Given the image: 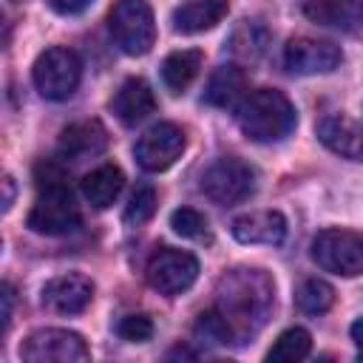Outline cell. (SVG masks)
I'll use <instances>...</instances> for the list:
<instances>
[{
	"label": "cell",
	"instance_id": "1",
	"mask_svg": "<svg viewBox=\"0 0 363 363\" xmlns=\"http://www.w3.org/2000/svg\"><path fill=\"white\" fill-rule=\"evenodd\" d=\"M275 284L264 269H230L216 286V312L230 326L235 343L252 337L269 318Z\"/></svg>",
	"mask_w": 363,
	"mask_h": 363
},
{
	"label": "cell",
	"instance_id": "2",
	"mask_svg": "<svg viewBox=\"0 0 363 363\" xmlns=\"http://www.w3.org/2000/svg\"><path fill=\"white\" fill-rule=\"evenodd\" d=\"M295 105L284 91L275 88H258L238 105V128L250 142H281L295 130Z\"/></svg>",
	"mask_w": 363,
	"mask_h": 363
},
{
	"label": "cell",
	"instance_id": "3",
	"mask_svg": "<svg viewBox=\"0 0 363 363\" xmlns=\"http://www.w3.org/2000/svg\"><path fill=\"white\" fill-rule=\"evenodd\" d=\"M37 190H40V196H37V201L31 204V210L26 216V224H28L31 233H40V235H68V233L79 230L82 216H79V207L74 201L68 179L37 184Z\"/></svg>",
	"mask_w": 363,
	"mask_h": 363
},
{
	"label": "cell",
	"instance_id": "4",
	"mask_svg": "<svg viewBox=\"0 0 363 363\" xmlns=\"http://www.w3.org/2000/svg\"><path fill=\"white\" fill-rule=\"evenodd\" d=\"M31 79L34 88L40 91L43 99L51 102H65L74 96V91L79 88L82 79V62L71 48L62 45H51L45 48L31 68Z\"/></svg>",
	"mask_w": 363,
	"mask_h": 363
},
{
	"label": "cell",
	"instance_id": "5",
	"mask_svg": "<svg viewBox=\"0 0 363 363\" xmlns=\"http://www.w3.org/2000/svg\"><path fill=\"white\" fill-rule=\"evenodd\" d=\"M108 23L119 51L128 57H142L156 43V20L147 0H116Z\"/></svg>",
	"mask_w": 363,
	"mask_h": 363
},
{
	"label": "cell",
	"instance_id": "6",
	"mask_svg": "<svg viewBox=\"0 0 363 363\" xmlns=\"http://www.w3.org/2000/svg\"><path fill=\"white\" fill-rule=\"evenodd\" d=\"M312 261L340 278L363 275V235L343 227H326L312 238Z\"/></svg>",
	"mask_w": 363,
	"mask_h": 363
},
{
	"label": "cell",
	"instance_id": "7",
	"mask_svg": "<svg viewBox=\"0 0 363 363\" xmlns=\"http://www.w3.org/2000/svg\"><path fill=\"white\" fill-rule=\"evenodd\" d=\"M201 190L207 193V199H213L221 207L238 204V201L252 196V190H255V170L247 162L235 159V156L216 159L204 170V176H201Z\"/></svg>",
	"mask_w": 363,
	"mask_h": 363
},
{
	"label": "cell",
	"instance_id": "8",
	"mask_svg": "<svg viewBox=\"0 0 363 363\" xmlns=\"http://www.w3.org/2000/svg\"><path fill=\"white\" fill-rule=\"evenodd\" d=\"M20 357L28 363H82L91 357L82 335L71 329H37L20 346Z\"/></svg>",
	"mask_w": 363,
	"mask_h": 363
},
{
	"label": "cell",
	"instance_id": "9",
	"mask_svg": "<svg viewBox=\"0 0 363 363\" xmlns=\"http://www.w3.org/2000/svg\"><path fill=\"white\" fill-rule=\"evenodd\" d=\"M147 284L150 289H156L159 295H182L187 292L196 278H199V261L193 252H184V250H173V247H164L159 250L150 261H147Z\"/></svg>",
	"mask_w": 363,
	"mask_h": 363
},
{
	"label": "cell",
	"instance_id": "10",
	"mask_svg": "<svg viewBox=\"0 0 363 363\" xmlns=\"http://www.w3.org/2000/svg\"><path fill=\"white\" fill-rule=\"evenodd\" d=\"M182 153H184V130L173 122H159L147 128L133 147L139 167L147 173H162L173 167L176 159H182Z\"/></svg>",
	"mask_w": 363,
	"mask_h": 363
},
{
	"label": "cell",
	"instance_id": "11",
	"mask_svg": "<svg viewBox=\"0 0 363 363\" xmlns=\"http://www.w3.org/2000/svg\"><path fill=\"white\" fill-rule=\"evenodd\" d=\"M343 62V54L335 43L329 40H315V37H295L284 48V68L298 77H312V74H329Z\"/></svg>",
	"mask_w": 363,
	"mask_h": 363
},
{
	"label": "cell",
	"instance_id": "12",
	"mask_svg": "<svg viewBox=\"0 0 363 363\" xmlns=\"http://www.w3.org/2000/svg\"><path fill=\"white\" fill-rule=\"evenodd\" d=\"M94 298V284L82 272H65L51 281H45L40 301L45 309L57 315H79Z\"/></svg>",
	"mask_w": 363,
	"mask_h": 363
},
{
	"label": "cell",
	"instance_id": "13",
	"mask_svg": "<svg viewBox=\"0 0 363 363\" xmlns=\"http://www.w3.org/2000/svg\"><path fill=\"white\" fill-rule=\"evenodd\" d=\"M108 147V130L99 119H82L62 128L57 139V153L62 162H85L99 156Z\"/></svg>",
	"mask_w": 363,
	"mask_h": 363
},
{
	"label": "cell",
	"instance_id": "14",
	"mask_svg": "<svg viewBox=\"0 0 363 363\" xmlns=\"http://www.w3.org/2000/svg\"><path fill=\"white\" fill-rule=\"evenodd\" d=\"M230 230H233V238L241 244L275 247L286 238V218L278 210H252V213L235 216Z\"/></svg>",
	"mask_w": 363,
	"mask_h": 363
},
{
	"label": "cell",
	"instance_id": "15",
	"mask_svg": "<svg viewBox=\"0 0 363 363\" xmlns=\"http://www.w3.org/2000/svg\"><path fill=\"white\" fill-rule=\"evenodd\" d=\"M318 139L337 156L363 162V128L346 113H326L318 122Z\"/></svg>",
	"mask_w": 363,
	"mask_h": 363
},
{
	"label": "cell",
	"instance_id": "16",
	"mask_svg": "<svg viewBox=\"0 0 363 363\" xmlns=\"http://www.w3.org/2000/svg\"><path fill=\"white\" fill-rule=\"evenodd\" d=\"M303 14L323 28L343 34L363 31V0H306Z\"/></svg>",
	"mask_w": 363,
	"mask_h": 363
},
{
	"label": "cell",
	"instance_id": "17",
	"mask_svg": "<svg viewBox=\"0 0 363 363\" xmlns=\"http://www.w3.org/2000/svg\"><path fill=\"white\" fill-rule=\"evenodd\" d=\"M111 111L116 113V119L122 125H139L142 119H147L156 111V96L142 77H130L113 94Z\"/></svg>",
	"mask_w": 363,
	"mask_h": 363
},
{
	"label": "cell",
	"instance_id": "18",
	"mask_svg": "<svg viewBox=\"0 0 363 363\" xmlns=\"http://www.w3.org/2000/svg\"><path fill=\"white\" fill-rule=\"evenodd\" d=\"M227 0H187L179 9H173V31L176 34H201L218 26L227 14Z\"/></svg>",
	"mask_w": 363,
	"mask_h": 363
},
{
	"label": "cell",
	"instance_id": "19",
	"mask_svg": "<svg viewBox=\"0 0 363 363\" xmlns=\"http://www.w3.org/2000/svg\"><path fill=\"white\" fill-rule=\"evenodd\" d=\"M122 187H125V173L116 164H99L82 179V196L96 210H108L119 199Z\"/></svg>",
	"mask_w": 363,
	"mask_h": 363
},
{
	"label": "cell",
	"instance_id": "20",
	"mask_svg": "<svg viewBox=\"0 0 363 363\" xmlns=\"http://www.w3.org/2000/svg\"><path fill=\"white\" fill-rule=\"evenodd\" d=\"M244 88H247V77L238 65H221L204 88V102L213 108H235L244 99Z\"/></svg>",
	"mask_w": 363,
	"mask_h": 363
},
{
	"label": "cell",
	"instance_id": "21",
	"mask_svg": "<svg viewBox=\"0 0 363 363\" xmlns=\"http://www.w3.org/2000/svg\"><path fill=\"white\" fill-rule=\"evenodd\" d=\"M201 51L199 48H182V51H173L164 57L162 62V82L170 94H184L190 88V82L199 77L201 71Z\"/></svg>",
	"mask_w": 363,
	"mask_h": 363
},
{
	"label": "cell",
	"instance_id": "22",
	"mask_svg": "<svg viewBox=\"0 0 363 363\" xmlns=\"http://www.w3.org/2000/svg\"><path fill=\"white\" fill-rule=\"evenodd\" d=\"M227 45H230L233 57H238L244 62H255L264 54V48H267V28L261 23H255V20H244L233 31Z\"/></svg>",
	"mask_w": 363,
	"mask_h": 363
},
{
	"label": "cell",
	"instance_id": "23",
	"mask_svg": "<svg viewBox=\"0 0 363 363\" xmlns=\"http://www.w3.org/2000/svg\"><path fill=\"white\" fill-rule=\"evenodd\" d=\"M309 352H312V335L303 326H289L275 337V343L267 352V360L295 363V360H303Z\"/></svg>",
	"mask_w": 363,
	"mask_h": 363
},
{
	"label": "cell",
	"instance_id": "24",
	"mask_svg": "<svg viewBox=\"0 0 363 363\" xmlns=\"http://www.w3.org/2000/svg\"><path fill=\"white\" fill-rule=\"evenodd\" d=\"M295 303L303 315H323L335 303V289L320 278H306L295 292Z\"/></svg>",
	"mask_w": 363,
	"mask_h": 363
},
{
	"label": "cell",
	"instance_id": "25",
	"mask_svg": "<svg viewBox=\"0 0 363 363\" xmlns=\"http://www.w3.org/2000/svg\"><path fill=\"white\" fill-rule=\"evenodd\" d=\"M156 213V190L150 184H136V190L130 193L128 204H125V213H122V221L128 227H142L145 221H150Z\"/></svg>",
	"mask_w": 363,
	"mask_h": 363
},
{
	"label": "cell",
	"instance_id": "26",
	"mask_svg": "<svg viewBox=\"0 0 363 363\" xmlns=\"http://www.w3.org/2000/svg\"><path fill=\"white\" fill-rule=\"evenodd\" d=\"M170 227H173V233L182 235V238H201L204 230H207V221H204V216H201L199 210H193V207H179V210L170 213Z\"/></svg>",
	"mask_w": 363,
	"mask_h": 363
},
{
	"label": "cell",
	"instance_id": "27",
	"mask_svg": "<svg viewBox=\"0 0 363 363\" xmlns=\"http://www.w3.org/2000/svg\"><path fill=\"white\" fill-rule=\"evenodd\" d=\"M116 335L128 343H145L153 337V320L147 315H125L119 323H116Z\"/></svg>",
	"mask_w": 363,
	"mask_h": 363
},
{
	"label": "cell",
	"instance_id": "28",
	"mask_svg": "<svg viewBox=\"0 0 363 363\" xmlns=\"http://www.w3.org/2000/svg\"><path fill=\"white\" fill-rule=\"evenodd\" d=\"M45 3H48L51 11H57V14H62V17H79V14H85L96 0H45Z\"/></svg>",
	"mask_w": 363,
	"mask_h": 363
},
{
	"label": "cell",
	"instance_id": "29",
	"mask_svg": "<svg viewBox=\"0 0 363 363\" xmlns=\"http://www.w3.org/2000/svg\"><path fill=\"white\" fill-rule=\"evenodd\" d=\"M0 301H3V332H9V326H11V309H14V289L9 284L0 286Z\"/></svg>",
	"mask_w": 363,
	"mask_h": 363
},
{
	"label": "cell",
	"instance_id": "30",
	"mask_svg": "<svg viewBox=\"0 0 363 363\" xmlns=\"http://www.w3.org/2000/svg\"><path fill=\"white\" fill-rule=\"evenodd\" d=\"M11 201H14V179L6 176V179H3V213L11 210Z\"/></svg>",
	"mask_w": 363,
	"mask_h": 363
},
{
	"label": "cell",
	"instance_id": "31",
	"mask_svg": "<svg viewBox=\"0 0 363 363\" xmlns=\"http://www.w3.org/2000/svg\"><path fill=\"white\" fill-rule=\"evenodd\" d=\"M349 335H352V343L357 346V352L363 354V318L352 323V329H349Z\"/></svg>",
	"mask_w": 363,
	"mask_h": 363
}]
</instances>
